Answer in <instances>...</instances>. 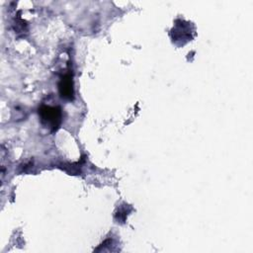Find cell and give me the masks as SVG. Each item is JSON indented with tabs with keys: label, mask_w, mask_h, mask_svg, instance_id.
<instances>
[{
	"label": "cell",
	"mask_w": 253,
	"mask_h": 253,
	"mask_svg": "<svg viewBox=\"0 0 253 253\" xmlns=\"http://www.w3.org/2000/svg\"><path fill=\"white\" fill-rule=\"evenodd\" d=\"M194 26L190 22L183 20L176 21L175 27L171 31L173 42L178 45H183L194 37Z\"/></svg>",
	"instance_id": "2"
},
{
	"label": "cell",
	"mask_w": 253,
	"mask_h": 253,
	"mask_svg": "<svg viewBox=\"0 0 253 253\" xmlns=\"http://www.w3.org/2000/svg\"><path fill=\"white\" fill-rule=\"evenodd\" d=\"M58 89L62 98L68 100H71L73 98V81L70 73H66L61 77L58 84Z\"/></svg>",
	"instance_id": "3"
},
{
	"label": "cell",
	"mask_w": 253,
	"mask_h": 253,
	"mask_svg": "<svg viewBox=\"0 0 253 253\" xmlns=\"http://www.w3.org/2000/svg\"><path fill=\"white\" fill-rule=\"evenodd\" d=\"M128 207H129L128 205H125V207L121 208V209L119 210V211L115 214V218H116L117 222H124V221H125V219H126V217L127 216L128 212L131 211V210L126 211V209H127Z\"/></svg>",
	"instance_id": "4"
},
{
	"label": "cell",
	"mask_w": 253,
	"mask_h": 253,
	"mask_svg": "<svg viewBox=\"0 0 253 253\" xmlns=\"http://www.w3.org/2000/svg\"><path fill=\"white\" fill-rule=\"evenodd\" d=\"M39 115L41 123L44 127L51 131H54L59 127L62 120V113L58 106L42 105L39 109Z\"/></svg>",
	"instance_id": "1"
}]
</instances>
